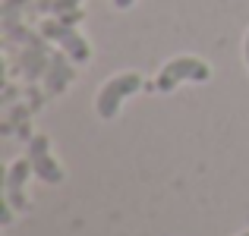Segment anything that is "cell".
Returning a JSON list of instances; mask_svg holds the SVG:
<instances>
[{
  "label": "cell",
  "mask_w": 249,
  "mask_h": 236,
  "mask_svg": "<svg viewBox=\"0 0 249 236\" xmlns=\"http://www.w3.org/2000/svg\"><path fill=\"white\" fill-rule=\"evenodd\" d=\"M208 76H212L208 63L196 60V57H180V60H170L167 67L161 69V76L155 79V82H148L145 88L167 95V91H174L180 82H208Z\"/></svg>",
  "instance_id": "cell-1"
},
{
  "label": "cell",
  "mask_w": 249,
  "mask_h": 236,
  "mask_svg": "<svg viewBox=\"0 0 249 236\" xmlns=\"http://www.w3.org/2000/svg\"><path fill=\"white\" fill-rule=\"evenodd\" d=\"M139 88H142V76L139 73L114 76L101 91H98V114H101V120H114L117 110H120V104L126 101L129 95H136Z\"/></svg>",
  "instance_id": "cell-2"
},
{
  "label": "cell",
  "mask_w": 249,
  "mask_h": 236,
  "mask_svg": "<svg viewBox=\"0 0 249 236\" xmlns=\"http://www.w3.org/2000/svg\"><path fill=\"white\" fill-rule=\"evenodd\" d=\"M41 35L51 38V41H57L76 63H85L91 57L89 41H85L79 32H76V25H67L63 19H44V22H41Z\"/></svg>",
  "instance_id": "cell-3"
},
{
  "label": "cell",
  "mask_w": 249,
  "mask_h": 236,
  "mask_svg": "<svg viewBox=\"0 0 249 236\" xmlns=\"http://www.w3.org/2000/svg\"><path fill=\"white\" fill-rule=\"evenodd\" d=\"M29 161H32L35 176H41L44 183H60V180H63L60 164L51 157V142H48V135H32V139H29Z\"/></svg>",
  "instance_id": "cell-4"
},
{
  "label": "cell",
  "mask_w": 249,
  "mask_h": 236,
  "mask_svg": "<svg viewBox=\"0 0 249 236\" xmlns=\"http://www.w3.org/2000/svg\"><path fill=\"white\" fill-rule=\"evenodd\" d=\"M29 173H35L29 157H19L10 167V173H6V205L13 211H25L29 208V202H25V180H29Z\"/></svg>",
  "instance_id": "cell-5"
},
{
  "label": "cell",
  "mask_w": 249,
  "mask_h": 236,
  "mask_svg": "<svg viewBox=\"0 0 249 236\" xmlns=\"http://www.w3.org/2000/svg\"><path fill=\"white\" fill-rule=\"evenodd\" d=\"M73 76H76V69L67 63V57L63 54H51L48 73H44V88H48V95H60V91L73 82Z\"/></svg>",
  "instance_id": "cell-6"
},
{
  "label": "cell",
  "mask_w": 249,
  "mask_h": 236,
  "mask_svg": "<svg viewBox=\"0 0 249 236\" xmlns=\"http://www.w3.org/2000/svg\"><path fill=\"white\" fill-rule=\"evenodd\" d=\"M29 110H32V107L19 104V107L10 114V120L3 123V133H13V129L19 126V135H22V139H32V135H29Z\"/></svg>",
  "instance_id": "cell-7"
},
{
  "label": "cell",
  "mask_w": 249,
  "mask_h": 236,
  "mask_svg": "<svg viewBox=\"0 0 249 236\" xmlns=\"http://www.w3.org/2000/svg\"><path fill=\"white\" fill-rule=\"evenodd\" d=\"M35 10H41V13H54V16H63V13L79 10V0H38Z\"/></svg>",
  "instance_id": "cell-8"
},
{
  "label": "cell",
  "mask_w": 249,
  "mask_h": 236,
  "mask_svg": "<svg viewBox=\"0 0 249 236\" xmlns=\"http://www.w3.org/2000/svg\"><path fill=\"white\" fill-rule=\"evenodd\" d=\"M57 19H63L67 25H76L82 19V10H73V13H63V16H57Z\"/></svg>",
  "instance_id": "cell-9"
},
{
  "label": "cell",
  "mask_w": 249,
  "mask_h": 236,
  "mask_svg": "<svg viewBox=\"0 0 249 236\" xmlns=\"http://www.w3.org/2000/svg\"><path fill=\"white\" fill-rule=\"evenodd\" d=\"M117 10H126V6H133V0H114Z\"/></svg>",
  "instance_id": "cell-10"
},
{
  "label": "cell",
  "mask_w": 249,
  "mask_h": 236,
  "mask_svg": "<svg viewBox=\"0 0 249 236\" xmlns=\"http://www.w3.org/2000/svg\"><path fill=\"white\" fill-rule=\"evenodd\" d=\"M246 63H249V35H246Z\"/></svg>",
  "instance_id": "cell-11"
},
{
  "label": "cell",
  "mask_w": 249,
  "mask_h": 236,
  "mask_svg": "<svg viewBox=\"0 0 249 236\" xmlns=\"http://www.w3.org/2000/svg\"><path fill=\"white\" fill-rule=\"evenodd\" d=\"M243 236H249V233H243Z\"/></svg>",
  "instance_id": "cell-12"
}]
</instances>
